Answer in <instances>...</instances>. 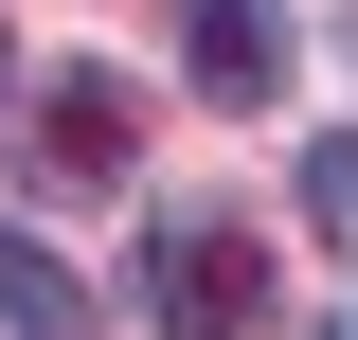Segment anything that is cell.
<instances>
[{
	"label": "cell",
	"mask_w": 358,
	"mask_h": 340,
	"mask_svg": "<svg viewBox=\"0 0 358 340\" xmlns=\"http://www.w3.org/2000/svg\"><path fill=\"white\" fill-rule=\"evenodd\" d=\"M179 54H197L215 108H268L287 90V0H179Z\"/></svg>",
	"instance_id": "obj_3"
},
{
	"label": "cell",
	"mask_w": 358,
	"mask_h": 340,
	"mask_svg": "<svg viewBox=\"0 0 358 340\" xmlns=\"http://www.w3.org/2000/svg\"><path fill=\"white\" fill-rule=\"evenodd\" d=\"M36 162L72 179V197H108V179L143 162V108H126L108 72H54V90H36Z\"/></svg>",
	"instance_id": "obj_2"
},
{
	"label": "cell",
	"mask_w": 358,
	"mask_h": 340,
	"mask_svg": "<svg viewBox=\"0 0 358 340\" xmlns=\"http://www.w3.org/2000/svg\"><path fill=\"white\" fill-rule=\"evenodd\" d=\"M305 215H322V233L358 251V126H341V143H305Z\"/></svg>",
	"instance_id": "obj_5"
},
{
	"label": "cell",
	"mask_w": 358,
	"mask_h": 340,
	"mask_svg": "<svg viewBox=\"0 0 358 340\" xmlns=\"http://www.w3.org/2000/svg\"><path fill=\"white\" fill-rule=\"evenodd\" d=\"M143 287H162V323H179V340H251V323H268V251L233 233V215H179Z\"/></svg>",
	"instance_id": "obj_1"
},
{
	"label": "cell",
	"mask_w": 358,
	"mask_h": 340,
	"mask_svg": "<svg viewBox=\"0 0 358 340\" xmlns=\"http://www.w3.org/2000/svg\"><path fill=\"white\" fill-rule=\"evenodd\" d=\"M0 323H18V340H108V323H90V287H72L54 251H0Z\"/></svg>",
	"instance_id": "obj_4"
},
{
	"label": "cell",
	"mask_w": 358,
	"mask_h": 340,
	"mask_svg": "<svg viewBox=\"0 0 358 340\" xmlns=\"http://www.w3.org/2000/svg\"><path fill=\"white\" fill-rule=\"evenodd\" d=\"M341 340H358V304H341Z\"/></svg>",
	"instance_id": "obj_7"
},
{
	"label": "cell",
	"mask_w": 358,
	"mask_h": 340,
	"mask_svg": "<svg viewBox=\"0 0 358 340\" xmlns=\"http://www.w3.org/2000/svg\"><path fill=\"white\" fill-rule=\"evenodd\" d=\"M0 108H18V36H0Z\"/></svg>",
	"instance_id": "obj_6"
}]
</instances>
